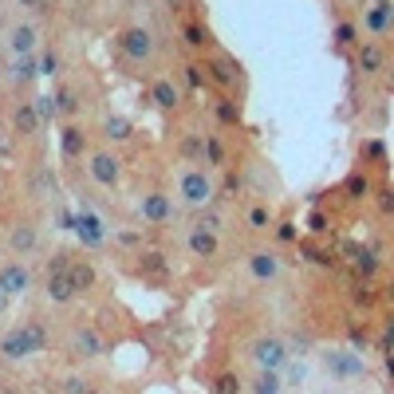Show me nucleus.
I'll return each mask as SVG.
<instances>
[{
    "label": "nucleus",
    "instance_id": "7c9ffc66",
    "mask_svg": "<svg viewBox=\"0 0 394 394\" xmlns=\"http://www.w3.org/2000/svg\"><path fill=\"white\" fill-rule=\"evenodd\" d=\"M375 300H379V296H375V288H370L367 280H363V284H355V288H351V304H355V308H370Z\"/></svg>",
    "mask_w": 394,
    "mask_h": 394
},
{
    "label": "nucleus",
    "instance_id": "f03ea898",
    "mask_svg": "<svg viewBox=\"0 0 394 394\" xmlns=\"http://www.w3.org/2000/svg\"><path fill=\"white\" fill-rule=\"evenodd\" d=\"M119 48H123L126 60L142 63V60H150V55H154V36H150V28L130 24V28H123V32H119Z\"/></svg>",
    "mask_w": 394,
    "mask_h": 394
},
{
    "label": "nucleus",
    "instance_id": "473e14b6",
    "mask_svg": "<svg viewBox=\"0 0 394 394\" xmlns=\"http://www.w3.org/2000/svg\"><path fill=\"white\" fill-rule=\"evenodd\" d=\"M213 394H241V379H237L233 370L217 375V382H213Z\"/></svg>",
    "mask_w": 394,
    "mask_h": 394
},
{
    "label": "nucleus",
    "instance_id": "37998d69",
    "mask_svg": "<svg viewBox=\"0 0 394 394\" xmlns=\"http://www.w3.org/2000/svg\"><path fill=\"white\" fill-rule=\"evenodd\" d=\"M67 264H71V257H67V252H55V257L48 260V276L51 272H67Z\"/></svg>",
    "mask_w": 394,
    "mask_h": 394
},
{
    "label": "nucleus",
    "instance_id": "2eb2a0df",
    "mask_svg": "<svg viewBox=\"0 0 394 394\" xmlns=\"http://www.w3.org/2000/svg\"><path fill=\"white\" fill-rule=\"evenodd\" d=\"M12 126H16V135H20V138H32L40 130V119H36V111H32V103H16Z\"/></svg>",
    "mask_w": 394,
    "mask_h": 394
},
{
    "label": "nucleus",
    "instance_id": "c03bdc74",
    "mask_svg": "<svg viewBox=\"0 0 394 394\" xmlns=\"http://www.w3.org/2000/svg\"><path fill=\"white\" fill-rule=\"evenodd\" d=\"M276 241H284V245L296 241V225L292 221H280V225H276Z\"/></svg>",
    "mask_w": 394,
    "mask_h": 394
},
{
    "label": "nucleus",
    "instance_id": "f257e3e1",
    "mask_svg": "<svg viewBox=\"0 0 394 394\" xmlns=\"http://www.w3.org/2000/svg\"><path fill=\"white\" fill-rule=\"evenodd\" d=\"M178 194H182L185 205L201 209V205L213 201V182L205 178V170H185L182 178H178Z\"/></svg>",
    "mask_w": 394,
    "mask_h": 394
},
{
    "label": "nucleus",
    "instance_id": "c756f323",
    "mask_svg": "<svg viewBox=\"0 0 394 394\" xmlns=\"http://www.w3.org/2000/svg\"><path fill=\"white\" fill-rule=\"evenodd\" d=\"M32 111H36L40 123H51V119H55V98H51V95H36V98H32Z\"/></svg>",
    "mask_w": 394,
    "mask_h": 394
},
{
    "label": "nucleus",
    "instance_id": "864d4df0",
    "mask_svg": "<svg viewBox=\"0 0 394 394\" xmlns=\"http://www.w3.org/2000/svg\"><path fill=\"white\" fill-rule=\"evenodd\" d=\"M0 300H4V296H0Z\"/></svg>",
    "mask_w": 394,
    "mask_h": 394
},
{
    "label": "nucleus",
    "instance_id": "9d476101",
    "mask_svg": "<svg viewBox=\"0 0 394 394\" xmlns=\"http://www.w3.org/2000/svg\"><path fill=\"white\" fill-rule=\"evenodd\" d=\"M75 296H79V288H75L71 276H67V272H51L48 276V300L51 304H71Z\"/></svg>",
    "mask_w": 394,
    "mask_h": 394
},
{
    "label": "nucleus",
    "instance_id": "72a5a7b5",
    "mask_svg": "<svg viewBox=\"0 0 394 394\" xmlns=\"http://www.w3.org/2000/svg\"><path fill=\"white\" fill-rule=\"evenodd\" d=\"M343 189H347L351 197H367V194H370V178H367V173H351Z\"/></svg>",
    "mask_w": 394,
    "mask_h": 394
},
{
    "label": "nucleus",
    "instance_id": "423d86ee",
    "mask_svg": "<svg viewBox=\"0 0 394 394\" xmlns=\"http://www.w3.org/2000/svg\"><path fill=\"white\" fill-rule=\"evenodd\" d=\"M138 209H142V217H146L150 225H166L173 217V201L166 194H158V189H154V194H146L142 201H138Z\"/></svg>",
    "mask_w": 394,
    "mask_h": 394
},
{
    "label": "nucleus",
    "instance_id": "c85d7f7f",
    "mask_svg": "<svg viewBox=\"0 0 394 394\" xmlns=\"http://www.w3.org/2000/svg\"><path fill=\"white\" fill-rule=\"evenodd\" d=\"M201 158H209V166H225V146L217 138H201Z\"/></svg>",
    "mask_w": 394,
    "mask_h": 394
},
{
    "label": "nucleus",
    "instance_id": "79ce46f5",
    "mask_svg": "<svg viewBox=\"0 0 394 394\" xmlns=\"http://www.w3.org/2000/svg\"><path fill=\"white\" fill-rule=\"evenodd\" d=\"M327 367L343 370V375H347V370H363V367H359V363H355V359H335V355H327Z\"/></svg>",
    "mask_w": 394,
    "mask_h": 394
},
{
    "label": "nucleus",
    "instance_id": "1a4fd4ad",
    "mask_svg": "<svg viewBox=\"0 0 394 394\" xmlns=\"http://www.w3.org/2000/svg\"><path fill=\"white\" fill-rule=\"evenodd\" d=\"M28 292V268L24 264H4L0 268V296H20Z\"/></svg>",
    "mask_w": 394,
    "mask_h": 394
},
{
    "label": "nucleus",
    "instance_id": "dca6fc26",
    "mask_svg": "<svg viewBox=\"0 0 394 394\" xmlns=\"http://www.w3.org/2000/svg\"><path fill=\"white\" fill-rule=\"evenodd\" d=\"M83 146H87V135H83L75 123H67V126L60 130V150H63V158H79V154H83Z\"/></svg>",
    "mask_w": 394,
    "mask_h": 394
},
{
    "label": "nucleus",
    "instance_id": "bb28decb",
    "mask_svg": "<svg viewBox=\"0 0 394 394\" xmlns=\"http://www.w3.org/2000/svg\"><path fill=\"white\" fill-rule=\"evenodd\" d=\"M182 36H185V44H189V48H197V51H201V48H209V44H213L209 32H205L201 24H194V20H189V24L182 28Z\"/></svg>",
    "mask_w": 394,
    "mask_h": 394
},
{
    "label": "nucleus",
    "instance_id": "cd10ccee",
    "mask_svg": "<svg viewBox=\"0 0 394 394\" xmlns=\"http://www.w3.org/2000/svg\"><path fill=\"white\" fill-rule=\"evenodd\" d=\"M103 130H107V138H111V142H126V138H130V123H126V119H119V114H111V119L103 123Z\"/></svg>",
    "mask_w": 394,
    "mask_h": 394
},
{
    "label": "nucleus",
    "instance_id": "58836bf2",
    "mask_svg": "<svg viewBox=\"0 0 394 394\" xmlns=\"http://www.w3.org/2000/svg\"><path fill=\"white\" fill-rule=\"evenodd\" d=\"M87 391H91V382L79 379V375H67V379H63V394H87Z\"/></svg>",
    "mask_w": 394,
    "mask_h": 394
},
{
    "label": "nucleus",
    "instance_id": "ddd939ff",
    "mask_svg": "<svg viewBox=\"0 0 394 394\" xmlns=\"http://www.w3.org/2000/svg\"><path fill=\"white\" fill-rule=\"evenodd\" d=\"M248 272H252L257 280H272V276L280 272V257H276V252H252V257H248Z\"/></svg>",
    "mask_w": 394,
    "mask_h": 394
},
{
    "label": "nucleus",
    "instance_id": "4468645a",
    "mask_svg": "<svg viewBox=\"0 0 394 394\" xmlns=\"http://www.w3.org/2000/svg\"><path fill=\"white\" fill-rule=\"evenodd\" d=\"M382 67H386V51H382L379 44H363V48H359V71L379 75Z\"/></svg>",
    "mask_w": 394,
    "mask_h": 394
},
{
    "label": "nucleus",
    "instance_id": "0eeeda50",
    "mask_svg": "<svg viewBox=\"0 0 394 394\" xmlns=\"http://www.w3.org/2000/svg\"><path fill=\"white\" fill-rule=\"evenodd\" d=\"M0 355H4V359H28V355H36V351H32V339H28V332H24V323L0 339Z\"/></svg>",
    "mask_w": 394,
    "mask_h": 394
},
{
    "label": "nucleus",
    "instance_id": "603ef678",
    "mask_svg": "<svg viewBox=\"0 0 394 394\" xmlns=\"http://www.w3.org/2000/svg\"><path fill=\"white\" fill-rule=\"evenodd\" d=\"M87 394H98V391H87Z\"/></svg>",
    "mask_w": 394,
    "mask_h": 394
},
{
    "label": "nucleus",
    "instance_id": "4c0bfd02",
    "mask_svg": "<svg viewBox=\"0 0 394 394\" xmlns=\"http://www.w3.org/2000/svg\"><path fill=\"white\" fill-rule=\"evenodd\" d=\"M355 36H359L355 24H347V20H343L339 28H335V44H339V48H351V44H355Z\"/></svg>",
    "mask_w": 394,
    "mask_h": 394
},
{
    "label": "nucleus",
    "instance_id": "c9c22d12",
    "mask_svg": "<svg viewBox=\"0 0 394 394\" xmlns=\"http://www.w3.org/2000/svg\"><path fill=\"white\" fill-rule=\"evenodd\" d=\"M55 71H60V55H55V51H44L40 63H36V75H55Z\"/></svg>",
    "mask_w": 394,
    "mask_h": 394
},
{
    "label": "nucleus",
    "instance_id": "aec40b11",
    "mask_svg": "<svg viewBox=\"0 0 394 394\" xmlns=\"http://www.w3.org/2000/svg\"><path fill=\"white\" fill-rule=\"evenodd\" d=\"M8 44H12L16 55H28V51L36 48V28H32V24H16L12 36H8Z\"/></svg>",
    "mask_w": 394,
    "mask_h": 394
},
{
    "label": "nucleus",
    "instance_id": "f704fd0d",
    "mask_svg": "<svg viewBox=\"0 0 394 394\" xmlns=\"http://www.w3.org/2000/svg\"><path fill=\"white\" fill-rule=\"evenodd\" d=\"M182 71H185V83L194 87V91H201V87L209 83V79H205V67H201V63H185Z\"/></svg>",
    "mask_w": 394,
    "mask_h": 394
},
{
    "label": "nucleus",
    "instance_id": "e433bc0d",
    "mask_svg": "<svg viewBox=\"0 0 394 394\" xmlns=\"http://www.w3.org/2000/svg\"><path fill=\"white\" fill-rule=\"evenodd\" d=\"M248 225H252V229H268V225H272V213L264 209V205H252V209H248Z\"/></svg>",
    "mask_w": 394,
    "mask_h": 394
},
{
    "label": "nucleus",
    "instance_id": "a211bd4d",
    "mask_svg": "<svg viewBox=\"0 0 394 394\" xmlns=\"http://www.w3.org/2000/svg\"><path fill=\"white\" fill-rule=\"evenodd\" d=\"M71 347H75V355H83V359H98V355H103V339H98V332H91V327H79Z\"/></svg>",
    "mask_w": 394,
    "mask_h": 394
},
{
    "label": "nucleus",
    "instance_id": "de8ad7c7",
    "mask_svg": "<svg viewBox=\"0 0 394 394\" xmlns=\"http://www.w3.org/2000/svg\"><path fill=\"white\" fill-rule=\"evenodd\" d=\"M225 194H241V178H237V173L225 178Z\"/></svg>",
    "mask_w": 394,
    "mask_h": 394
},
{
    "label": "nucleus",
    "instance_id": "9b49d317",
    "mask_svg": "<svg viewBox=\"0 0 394 394\" xmlns=\"http://www.w3.org/2000/svg\"><path fill=\"white\" fill-rule=\"evenodd\" d=\"M343 252H347V257H351V268H355V276H363V280H370V276H375V272H379V264H382V260L375 257V252H370V248L347 245Z\"/></svg>",
    "mask_w": 394,
    "mask_h": 394
},
{
    "label": "nucleus",
    "instance_id": "20e7f679",
    "mask_svg": "<svg viewBox=\"0 0 394 394\" xmlns=\"http://www.w3.org/2000/svg\"><path fill=\"white\" fill-rule=\"evenodd\" d=\"M252 359L260 363V370H280L284 363H288V347H284L276 335H264V339L252 343Z\"/></svg>",
    "mask_w": 394,
    "mask_h": 394
},
{
    "label": "nucleus",
    "instance_id": "f3484780",
    "mask_svg": "<svg viewBox=\"0 0 394 394\" xmlns=\"http://www.w3.org/2000/svg\"><path fill=\"white\" fill-rule=\"evenodd\" d=\"M75 233H79L83 245H103V225H98L95 213H79L75 217Z\"/></svg>",
    "mask_w": 394,
    "mask_h": 394
},
{
    "label": "nucleus",
    "instance_id": "412c9836",
    "mask_svg": "<svg viewBox=\"0 0 394 394\" xmlns=\"http://www.w3.org/2000/svg\"><path fill=\"white\" fill-rule=\"evenodd\" d=\"M67 276L75 280L79 292H87V288L95 284V264H91V260H71V264H67Z\"/></svg>",
    "mask_w": 394,
    "mask_h": 394
},
{
    "label": "nucleus",
    "instance_id": "b1692460",
    "mask_svg": "<svg viewBox=\"0 0 394 394\" xmlns=\"http://www.w3.org/2000/svg\"><path fill=\"white\" fill-rule=\"evenodd\" d=\"M391 12H394L391 4H386V0H379V4L367 12V28H370V32H386V24H391Z\"/></svg>",
    "mask_w": 394,
    "mask_h": 394
},
{
    "label": "nucleus",
    "instance_id": "3c124183",
    "mask_svg": "<svg viewBox=\"0 0 394 394\" xmlns=\"http://www.w3.org/2000/svg\"><path fill=\"white\" fill-rule=\"evenodd\" d=\"M24 8H44V0H20Z\"/></svg>",
    "mask_w": 394,
    "mask_h": 394
},
{
    "label": "nucleus",
    "instance_id": "a18cd8bd",
    "mask_svg": "<svg viewBox=\"0 0 394 394\" xmlns=\"http://www.w3.org/2000/svg\"><path fill=\"white\" fill-rule=\"evenodd\" d=\"M379 209H382V213H391V209H394V194L386 189V185L379 189Z\"/></svg>",
    "mask_w": 394,
    "mask_h": 394
},
{
    "label": "nucleus",
    "instance_id": "6ab92c4d",
    "mask_svg": "<svg viewBox=\"0 0 394 394\" xmlns=\"http://www.w3.org/2000/svg\"><path fill=\"white\" fill-rule=\"evenodd\" d=\"M138 272H142V276H166V272H170L166 252H158V248H142V252H138Z\"/></svg>",
    "mask_w": 394,
    "mask_h": 394
},
{
    "label": "nucleus",
    "instance_id": "7ed1b4c3",
    "mask_svg": "<svg viewBox=\"0 0 394 394\" xmlns=\"http://www.w3.org/2000/svg\"><path fill=\"white\" fill-rule=\"evenodd\" d=\"M91 178H95L103 189H114L119 185V178H123V162L114 158V154H107V150H98V154H91Z\"/></svg>",
    "mask_w": 394,
    "mask_h": 394
},
{
    "label": "nucleus",
    "instance_id": "5701e85b",
    "mask_svg": "<svg viewBox=\"0 0 394 394\" xmlns=\"http://www.w3.org/2000/svg\"><path fill=\"white\" fill-rule=\"evenodd\" d=\"M51 98H55V114H75V111H79V95H75L71 83H63Z\"/></svg>",
    "mask_w": 394,
    "mask_h": 394
},
{
    "label": "nucleus",
    "instance_id": "4be33fe9",
    "mask_svg": "<svg viewBox=\"0 0 394 394\" xmlns=\"http://www.w3.org/2000/svg\"><path fill=\"white\" fill-rule=\"evenodd\" d=\"M8 245H12L16 252H32V248H36V229H32V225H16L12 233H8Z\"/></svg>",
    "mask_w": 394,
    "mask_h": 394
},
{
    "label": "nucleus",
    "instance_id": "49530a36",
    "mask_svg": "<svg viewBox=\"0 0 394 394\" xmlns=\"http://www.w3.org/2000/svg\"><path fill=\"white\" fill-rule=\"evenodd\" d=\"M197 225H201V229H209V233H217V229H221V217H217V213H205Z\"/></svg>",
    "mask_w": 394,
    "mask_h": 394
},
{
    "label": "nucleus",
    "instance_id": "6e6552de",
    "mask_svg": "<svg viewBox=\"0 0 394 394\" xmlns=\"http://www.w3.org/2000/svg\"><path fill=\"white\" fill-rule=\"evenodd\" d=\"M217 233H209V229H201V225H194V229H189V252H194V257H201V260H213L217 257Z\"/></svg>",
    "mask_w": 394,
    "mask_h": 394
},
{
    "label": "nucleus",
    "instance_id": "a19ab883",
    "mask_svg": "<svg viewBox=\"0 0 394 394\" xmlns=\"http://www.w3.org/2000/svg\"><path fill=\"white\" fill-rule=\"evenodd\" d=\"M182 154H185V158H201V138H197V135H185L182 138Z\"/></svg>",
    "mask_w": 394,
    "mask_h": 394
},
{
    "label": "nucleus",
    "instance_id": "39448f33",
    "mask_svg": "<svg viewBox=\"0 0 394 394\" xmlns=\"http://www.w3.org/2000/svg\"><path fill=\"white\" fill-rule=\"evenodd\" d=\"M205 79H213L217 87H237V79H241V63L233 60V55H213L209 63H205Z\"/></svg>",
    "mask_w": 394,
    "mask_h": 394
},
{
    "label": "nucleus",
    "instance_id": "09e8293b",
    "mask_svg": "<svg viewBox=\"0 0 394 394\" xmlns=\"http://www.w3.org/2000/svg\"><path fill=\"white\" fill-rule=\"evenodd\" d=\"M351 343H355V347H367V332H359V327H351Z\"/></svg>",
    "mask_w": 394,
    "mask_h": 394
},
{
    "label": "nucleus",
    "instance_id": "f8f14e48",
    "mask_svg": "<svg viewBox=\"0 0 394 394\" xmlns=\"http://www.w3.org/2000/svg\"><path fill=\"white\" fill-rule=\"evenodd\" d=\"M178 87H173V79H154V83H150V103H154V107H158V111H173V107H178Z\"/></svg>",
    "mask_w": 394,
    "mask_h": 394
},
{
    "label": "nucleus",
    "instance_id": "2f4dec72",
    "mask_svg": "<svg viewBox=\"0 0 394 394\" xmlns=\"http://www.w3.org/2000/svg\"><path fill=\"white\" fill-rule=\"evenodd\" d=\"M24 332H28V339H32V351H44V347H48V332H44L40 320H28Z\"/></svg>",
    "mask_w": 394,
    "mask_h": 394
},
{
    "label": "nucleus",
    "instance_id": "393cba45",
    "mask_svg": "<svg viewBox=\"0 0 394 394\" xmlns=\"http://www.w3.org/2000/svg\"><path fill=\"white\" fill-rule=\"evenodd\" d=\"M280 391H284V382L276 370H260L257 382H252V394H280Z\"/></svg>",
    "mask_w": 394,
    "mask_h": 394
},
{
    "label": "nucleus",
    "instance_id": "a878e982",
    "mask_svg": "<svg viewBox=\"0 0 394 394\" xmlns=\"http://www.w3.org/2000/svg\"><path fill=\"white\" fill-rule=\"evenodd\" d=\"M213 111H217V119H221L225 126H237V123H241V107H237V103H233L229 95L217 98V107H213Z\"/></svg>",
    "mask_w": 394,
    "mask_h": 394
},
{
    "label": "nucleus",
    "instance_id": "8fccbe9b",
    "mask_svg": "<svg viewBox=\"0 0 394 394\" xmlns=\"http://www.w3.org/2000/svg\"><path fill=\"white\" fill-rule=\"evenodd\" d=\"M0 394H20V391H16L12 382H0Z\"/></svg>",
    "mask_w": 394,
    "mask_h": 394
},
{
    "label": "nucleus",
    "instance_id": "ea45409f",
    "mask_svg": "<svg viewBox=\"0 0 394 394\" xmlns=\"http://www.w3.org/2000/svg\"><path fill=\"white\" fill-rule=\"evenodd\" d=\"M12 75H16V83H28V79H36V63H32V60H20Z\"/></svg>",
    "mask_w": 394,
    "mask_h": 394
}]
</instances>
